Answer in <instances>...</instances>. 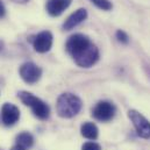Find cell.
<instances>
[{"label":"cell","instance_id":"6da1fadb","mask_svg":"<svg viewBox=\"0 0 150 150\" xmlns=\"http://www.w3.org/2000/svg\"><path fill=\"white\" fill-rule=\"evenodd\" d=\"M67 50L72 56L76 64L81 68H91L99 61L98 48L83 34L70 36L67 42Z\"/></svg>","mask_w":150,"mask_h":150},{"label":"cell","instance_id":"7a4b0ae2","mask_svg":"<svg viewBox=\"0 0 150 150\" xmlns=\"http://www.w3.org/2000/svg\"><path fill=\"white\" fill-rule=\"evenodd\" d=\"M83 107V103L79 97H77L74 93H63L58 97L57 104H56V111L61 117L70 119L76 116L80 112Z\"/></svg>","mask_w":150,"mask_h":150},{"label":"cell","instance_id":"3957f363","mask_svg":"<svg viewBox=\"0 0 150 150\" xmlns=\"http://www.w3.org/2000/svg\"><path fill=\"white\" fill-rule=\"evenodd\" d=\"M18 96H19L20 100L26 106H29L32 108L34 115L36 117H38L40 120H47L49 117V115H50V108H49V106L43 100H41L40 98L35 97L33 93L26 92V91L19 92Z\"/></svg>","mask_w":150,"mask_h":150},{"label":"cell","instance_id":"277c9868","mask_svg":"<svg viewBox=\"0 0 150 150\" xmlns=\"http://www.w3.org/2000/svg\"><path fill=\"white\" fill-rule=\"evenodd\" d=\"M128 116L133 122L137 135L142 139H150V122L147 117L135 110H130L128 112Z\"/></svg>","mask_w":150,"mask_h":150},{"label":"cell","instance_id":"5b68a950","mask_svg":"<svg viewBox=\"0 0 150 150\" xmlns=\"http://www.w3.org/2000/svg\"><path fill=\"white\" fill-rule=\"evenodd\" d=\"M116 108L110 101H99L96 107L92 111V115L94 119L103 121V122H107L110 120H112L115 115Z\"/></svg>","mask_w":150,"mask_h":150},{"label":"cell","instance_id":"8992f818","mask_svg":"<svg viewBox=\"0 0 150 150\" xmlns=\"http://www.w3.org/2000/svg\"><path fill=\"white\" fill-rule=\"evenodd\" d=\"M20 76H21V78L26 83L34 84V83H36V81L40 80V78L42 76V70L35 63L27 62V63L21 65V68H20Z\"/></svg>","mask_w":150,"mask_h":150},{"label":"cell","instance_id":"52a82bcc","mask_svg":"<svg viewBox=\"0 0 150 150\" xmlns=\"http://www.w3.org/2000/svg\"><path fill=\"white\" fill-rule=\"evenodd\" d=\"M52 34L48 30L41 32L33 40V47L35 49V51L44 54L47 51H49L52 47Z\"/></svg>","mask_w":150,"mask_h":150},{"label":"cell","instance_id":"ba28073f","mask_svg":"<svg viewBox=\"0 0 150 150\" xmlns=\"http://www.w3.org/2000/svg\"><path fill=\"white\" fill-rule=\"evenodd\" d=\"M1 119L5 126L11 127L15 125L20 119V111L15 105L6 103L1 108Z\"/></svg>","mask_w":150,"mask_h":150},{"label":"cell","instance_id":"9c48e42d","mask_svg":"<svg viewBox=\"0 0 150 150\" xmlns=\"http://www.w3.org/2000/svg\"><path fill=\"white\" fill-rule=\"evenodd\" d=\"M87 18V11L85 8H79L75 13H72L63 23V28L65 30H71L78 25H80L83 21H85Z\"/></svg>","mask_w":150,"mask_h":150},{"label":"cell","instance_id":"30bf717a","mask_svg":"<svg viewBox=\"0 0 150 150\" xmlns=\"http://www.w3.org/2000/svg\"><path fill=\"white\" fill-rule=\"evenodd\" d=\"M72 0H48L47 1V12L51 16H59L70 5Z\"/></svg>","mask_w":150,"mask_h":150},{"label":"cell","instance_id":"8fae6325","mask_svg":"<svg viewBox=\"0 0 150 150\" xmlns=\"http://www.w3.org/2000/svg\"><path fill=\"white\" fill-rule=\"evenodd\" d=\"M80 133L87 140H96L98 137L99 130H98V127L93 122H85L80 127Z\"/></svg>","mask_w":150,"mask_h":150},{"label":"cell","instance_id":"7c38bea8","mask_svg":"<svg viewBox=\"0 0 150 150\" xmlns=\"http://www.w3.org/2000/svg\"><path fill=\"white\" fill-rule=\"evenodd\" d=\"M16 144L18 146H21L22 148L27 149V148H30L33 144H34V137L30 133L28 132H23V133H20L18 136H16Z\"/></svg>","mask_w":150,"mask_h":150},{"label":"cell","instance_id":"4fadbf2b","mask_svg":"<svg viewBox=\"0 0 150 150\" xmlns=\"http://www.w3.org/2000/svg\"><path fill=\"white\" fill-rule=\"evenodd\" d=\"M90 1L103 11H111L113 8L112 2L110 0H90Z\"/></svg>","mask_w":150,"mask_h":150},{"label":"cell","instance_id":"5bb4252c","mask_svg":"<svg viewBox=\"0 0 150 150\" xmlns=\"http://www.w3.org/2000/svg\"><path fill=\"white\" fill-rule=\"evenodd\" d=\"M115 36H116L119 42H121V43H123V44H127V43L129 42V36H128L123 30H117L116 34H115Z\"/></svg>","mask_w":150,"mask_h":150},{"label":"cell","instance_id":"9a60e30c","mask_svg":"<svg viewBox=\"0 0 150 150\" xmlns=\"http://www.w3.org/2000/svg\"><path fill=\"white\" fill-rule=\"evenodd\" d=\"M81 150H101V147L96 142H86L83 144Z\"/></svg>","mask_w":150,"mask_h":150},{"label":"cell","instance_id":"2e32d148","mask_svg":"<svg viewBox=\"0 0 150 150\" xmlns=\"http://www.w3.org/2000/svg\"><path fill=\"white\" fill-rule=\"evenodd\" d=\"M5 14H6V8H5V6H4L2 1L0 0V18H4V16H5Z\"/></svg>","mask_w":150,"mask_h":150},{"label":"cell","instance_id":"e0dca14e","mask_svg":"<svg viewBox=\"0 0 150 150\" xmlns=\"http://www.w3.org/2000/svg\"><path fill=\"white\" fill-rule=\"evenodd\" d=\"M11 150H26V149H25V148H22L21 146H18V144H16V146H14Z\"/></svg>","mask_w":150,"mask_h":150},{"label":"cell","instance_id":"ac0fdd59","mask_svg":"<svg viewBox=\"0 0 150 150\" xmlns=\"http://www.w3.org/2000/svg\"><path fill=\"white\" fill-rule=\"evenodd\" d=\"M14 2H18V4H26V2H28L29 0H13Z\"/></svg>","mask_w":150,"mask_h":150}]
</instances>
